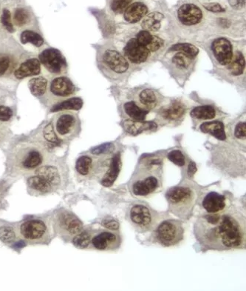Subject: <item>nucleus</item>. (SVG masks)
Wrapping results in <instances>:
<instances>
[{"mask_svg": "<svg viewBox=\"0 0 246 291\" xmlns=\"http://www.w3.org/2000/svg\"><path fill=\"white\" fill-rule=\"evenodd\" d=\"M196 227L199 240L212 248H237L245 243L243 227L230 214L207 215Z\"/></svg>", "mask_w": 246, "mask_h": 291, "instance_id": "f257e3e1", "label": "nucleus"}, {"mask_svg": "<svg viewBox=\"0 0 246 291\" xmlns=\"http://www.w3.org/2000/svg\"><path fill=\"white\" fill-rule=\"evenodd\" d=\"M170 210L178 216L185 217L191 213L194 203V194L187 187L170 188L166 194Z\"/></svg>", "mask_w": 246, "mask_h": 291, "instance_id": "f03ea898", "label": "nucleus"}, {"mask_svg": "<svg viewBox=\"0 0 246 291\" xmlns=\"http://www.w3.org/2000/svg\"><path fill=\"white\" fill-rule=\"evenodd\" d=\"M16 163L22 170H33L44 161V155L40 148L33 144H25L16 152Z\"/></svg>", "mask_w": 246, "mask_h": 291, "instance_id": "7ed1b4c3", "label": "nucleus"}, {"mask_svg": "<svg viewBox=\"0 0 246 291\" xmlns=\"http://www.w3.org/2000/svg\"><path fill=\"white\" fill-rule=\"evenodd\" d=\"M184 230L180 222L170 220L164 221L157 230V238L160 244L167 247L179 243L183 238Z\"/></svg>", "mask_w": 246, "mask_h": 291, "instance_id": "20e7f679", "label": "nucleus"}, {"mask_svg": "<svg viewBox=\"0 0 246 291\" xmlns=\"http://www.w3.org/2000/svg\"><path fill=\"white\" fill-rule=\"evenodd\" d=\"M38 60L53 75H62L67 70V61L56 48H47L38 55Z\"/></svg>", "mask_w": 246, "mask_h": 291, "instance_id": "39448f33", "label": "nucleus"}, {"mask_svg": "<svg viewBox=\"0 0 246 291\" xmlns=\"http://www.w3.org/2000/svg\"><path fill=\"white\" fill-rule=\"evenodd\" d=\"M78 120L76 115L70 112H62L56 116L54 127L58 137L61 139L72 137L78 130Z\"/></svg>", "mask_w": 246, "mask_h": 291, "instance_id": "423d86ee", "label": "nucleus"}, {"mask_svg": "<svg viewBox=\"0 0 246 291\" xmlns=\"http://www.w3.org/2000/svg\"><path fill=\"white\" fill-rule=\"evenodd\" d=\"M212 51L220 65H228L232 59V45L226 38H218L212 43Z\"/></svg>", "mask_w": 246, "mask_h": 291, "instance_id": "0eeeda50", "label": "nucleus"}, {"mask_svg": "<svg viewBox=\"0 0 246 291\" xmlns=\"http://www.w3.org/2000/svg\"><path fill=\"white\" fill-rule=\"evenodd\" d=\"M125 56L135 64L143 63L149 57L150 51L138 43L136 39H131L124 48Z\"/></svg>", "mask_w": 246, "mask_h": 291, "instance_id": "6e6552de", "label": "nucleus"}, {"mask_svg": "<svg viewBox=\"0 0 246 291\" xmlns=\"http://www.w3.org/2000/svg\"><path fill=\"white\" fill-rule=\"evenodd\" d=\"M47 232L46 225L41 220H30L20 227L22 236L27 240L41 239Z\"/></svg>", "mask_w": 246, "mask_h": 291, "instance_id": "1a4fd4ad", "label": "nucleus"}, {"mask_svg": "<svg viewBox=\"0 0 246 291\" xmlns=\"http://www.w3.org/2000/svg\"><path fill=\"white\" fill-rule=\"evenodd\" d=\"M50 92L58 97H67L74 94L75 87L67 77H55L50 84Z\"/></svg>", "mask_w": 246, "mask_h": 291, "instance_id": "9d476101", "label": "nucleus"}, {"mask_svg": "<svg viewBox=\"0 0 246 291\" xmlns=\"http://www.w3.org/2000/svg\"><path fill=\"white\" fill-rule=\"evenodd\" d=\"M178 17L183 25H197L202 20V12L195 5L185 4L178 9Z\"/></svg>", "mask_w": 246, "mask_h": 291, "instance_id": "9b49d317", "label": "nucleus"}, {"mask_svg": "<svg viewBox=\"0 0 246 291\" xmlns=\"http://www.w3.org/2000/svg\"><path fill=\"white\" fill-rule=\"evenodd\" d=\"M103 61L112 71L117 74H123L129 68L128 60L118 51L107 50L103 55Z\"/></svg>", "mask_w": 246, "mask_h": 291, "instance_id": "f8f14e48", "label": "nucleus"}, {"mask_svg": "<svg viewBox=\"0 0 246 291\" xmlns=\"http://www.w3.org/2000/svg\"><path fill=\"white\" fill-rule=\"evenodd\" d=\"M41 73V63L36 58L27 59L19 65L14 72L17 80H22L27 77L37 76Z\"/></svg>", "mask_w": 246, "mask_h": 291, "instance_id": "ddd939ff", "label": "nucleus"}, {"mask_svg": "<svg viewBox=\"0 0 246 291\" xmlns=\"http://www.w3.org/2000/svg\"><path fill=\"white\" fill-rule=\"evenodd\" d=\"M130 216L133 224L140 228H147L152 224V213L144 205H137L133 207L130 210Z\"/></svg>", "mask_w": 246, "mask_h": 291, "instance_id": "4468645a", "label": "nucleus"}, {"mask_svg": "<svg viewBox=\"0 0 246 291\" xmlns=\"http://www.w3.org/2000/svg\"><path fill=\"white\" fill-rule=\"evenodd\" d=\"M159 186L158 179L154 176H149L143 180H138L133 184V194L138 197H146L152 194Z\"/></svg>", "mask_w": 246, "mask_h": 291, "instance_id": "2eb2a0df", "label": "nucleus"}, {"mask_svg": "<svg viewBox=\"0 0 246 291\" xmlns=\"http://www.w3.org/2000/svg\"><path fill=\"white\" fill-rule=\"evenodd\" d=\"M58 221L61 229L67 232V234L73 236L79 234L81 231V222L71 213H62L59 215Z\"/></svg>", "mask_w": 246, "mask_h": 291, "instance_id": "dca6fc26", "label": "nucleus"}, {"mask_svg": "<svg viewBox=\"0 0 246 291\" xmlns=\"http://www.w3.org/2000/svg\"><path fill=\"white\" fill-rule=\"evenodd\" d=\"M226 197L216 192L207 194L202 201V206L210 213H217L226 207Z\"/></svg>", "mask_w": 246, "mask_h": 291, "instance_id": "f3484780", "label": "nucleus"}, {"mask_svg": "<svg viewBox=\"0 0 246 291\" xmlns=\"http://www.w3.org/2000/svg\"><path fill=\"white\" fill-rule=\"evenodd\" d=\"M136 40L140 44L147 48L150 52H155L163 46V40L153 36L147 30H141L137 35Z\"/></svg>", "mask_w": 246, "mask_h": 291, "instance_id": "a211bd4d", "label": "nucleus"}, {"mask_svg": "<svg viewBox=\"0 0 246 291\" xmlns=\"http://www.w3.org/2000/svg\"><path fill=\"white\" fill-rule=\"evenodd\" d=\"M124 128L127 133L133 135V136H136L142 132L156 129L157 125L153 122L128 120L124 122Z\"/></svg>", "mask_w": 246, "mask_h": 291, "instance_id": "6ab92c4d", "label": "nucleus"}, {"mask_svg": "<svg viewBox=\"0 0 246 291\" xmlns=\"http://www.w3.org/2000/svg\"><path fill=\"white\" fill-rule=\"evenodd\" d=\"M120 168H121V160H120V154L118 153L112 157L108 171L104 175L101 181V185L104 187L112 186L118 178Z\"/></svg>", "mask_w": 246, "mask_h": 291, "instance_id": "aec40b11", "label": "nucleus"}, {"mask_svg": "<svg viewBox=\"0 0 246 291\" xmlns=\"http://www.w3.org/2000/svg\"><path fill=\"white\" fill-rule=\"evenodd\" d=\"M148 12L147 7L142 3H135L125 10V19L130 23H136L144 18Z\"/></svg>", "mask_w": 246, "mask_h": 291, "instance_id": "412c9836", "label": "nucleus"}, {"mask_svg": "<svg viewBox=\"0 0 246 291\" xmlns=\"http://www.w3.org/2000/svg\"><path fill=\"white\" fill-rule=\"evenodd\" d=\"M92 242L97 250H107L118 242V236L113 233L103 232L95 236Z\"/></svg>", "mask_w": 246, "mask_h": 291, "instance_id": "4be33fe9", "label": "nucleus"}, {"mask_svg": "<svg viewBox=\"0 0 246 291\" xmlns=\"http://www.w3.org/2000/svg\"><path fill=\"white\" fill-rule=\"evenodd\" d=\"M200 130L203 133H210L219 140L223 141L226 139L224 125L222 122H204L200 125Z\"/></svg>", "mask_w": 246, "mask_h": 291, "instance_id": "5701e85b", "label": "nucleus"}, {"mask_svg": "<svg viewBox=\"0 0 246 291\" xmlns=\"http://www.w3.org/2000/svg\"><path fill=\"white\" fill-rule=\"evenodd\" d=\"M186 112V106L184 104L178 101H175L173 104L162 111L161 115L166 120H178L182 118Z\"/></svg>", "mask_w": 246, "mask_h": 291, "instance_id": "b1692460", "label": "nucleus"}, {"mask_svg": "<svg viewBox=\"0 0 246 291\" xmlns=\"http://www.w3.org/2000/svg\"><path fill=\"white\" fill-rule=\"evenodd\" d=\"M83 106V100L79 97L70 98L54 104L51 109V112H62L66 111H78Z\"/></svg>", "mask_w": 246, "mask_h": 291, "instance_id": "393cba45", "label": "nucleus"}, {"mask_svg": "<svg viewBox=\"0 0 246 291\" xmlns=\"http://www.w3.org/2000/svg\"><path fill=\"white\" fill-rule=\"evenodd\" d=\"M36 175L44 178L54 188L60 184V175L55 167L48 165L41 167L36 170Z\"/></svg>", "mask_w": 246, "mask_h": 291, "instance_id": "a878e982", "label": "nucleus"}, {"mask_svg": "<svg viewBox=\"0 0 246 291\" xmlns=\"http://www.w3.org/2000/svg\"><path fill=\"white\" fill-rule=\"evenodd\" d=\"M141 23V26L145 30L157 31L161 26V21L164 18L163 14L159 12H152L145 16Z\"/></svg>", "mask_w": 246, "mask_h": 291, "instance_id": "bb28decb", "label": "nucleus"}, {"mask_svg": "<svg viewBox=\"0 0 246 291\" xmlns=\"http://www.w3.org/2000/svg\"><path fill=\"white\" fill-rule=\"evenodd\" d=\"M29 89L33 96L40 97L46 94L48 89V80L45 77H38L28 82Z\"/></svg>", "mask_w": 246, "mask_h": 291, "instance_id": "cd10ccee", "label": "nucleus"}, {"mask_svg": "<svg viewBox=\"0 0 246 291\" xmlns=\"http://www.w3.org/2000/svg\"><path fill=\"white\" fill-rule=\"evenodd\" d=\"M27 185L32 189L41 193H49L54 190V187L48 181L38 175L29 178L27 179Z\"/></svg>", "mask_w": 246, "mask_h": 291, "instance_id": "c85d7f7f", "label": "nucleus"}, {"mask_svg": "<svg viewBox=\"0 0 246 291\" xmlns=\"http://www.w3.org/2000/svg\"><path fill=\"white\" fill-rule=\"evenodd\" d=\"M20 41L22 44H30L35 47L40 48L44 44V39L36 32L31 30H25L22 32L20 35Z\"/></svg>", "mask_w": 246, "mask_h": 291, "instance_id": "c756f323", "label": "nucleus"}, {"mask_svg": "<svg viewBox=\"0 0 246 291\" xmlns=\"http://www.w3.org/2000/svg\"><path fill=\"white\" fill-rule=\"evenodd\" d=\"M245 58L242 53L237 51L235 55L233 56L232 59L228 64V70L231 71V75H241L243 73L245 68Z\"/></svg>", "mask_w": 246, "mask_h": 291, "instance_id": "7c9ffc66", "label": "nucleus"}, {"mask_svg": "<svg viewBox=\"0 0 246 291\" xmlns=\"http://www.w3.org/2000/svg\"><path fill=\"white\" fill-rule=\"evenodd\" d=\"M125 112L131 117L132 120H144L146 115L149 114V110H144L138 107L134 102H127L124 106Z\"/></svg>", "mask_w": 246, "mask_h": 291, "instance_id": "2f4dec72", "label": "nucleus"}, {"mask_svg": "<svg viewBox=\"0 0 246 291\" xmlns=\"http://www.w3.org/2000/svg\"><path fill=\"white\" fill-rule=\"evenodd\" d=\"M215 108L210 105L199 106L191 112V117L197 120H212L215 118Z\"/></svg>", "mask_w": 246, "mask_h": 291, "instance_id": "473e14b6", "label": "nucleus"}, {"mask_svg": "<svg viewBox=\"0 0 246 291\" xmlns=\"http://www.w3.org/2000/svg\"><path fill=\"white\" fill-rule=\"evenodd\" d=\"M13 21L17 27L22 28L30 23L31 21V15L28 10L19 8L14 11Z\"/></svg>", "mask_w": 246, "mask_h": 291, "instance_id": "72a5a7b5", "label": "nucleus"}, {"mask_svg": "<svg viewBox=\"0 0 246 291\" xmlns=\"http://www.w3.org/2000/svg\"><path fill=\"white\" fill-rule=\"evenodd\" d=\"M139 99L141 103L148 109L154 108L157 104V96L152 90L145 89L141 91Z\"/></svg>", "mask_w": 246, "mask_h": 291, "instance_id": "f704fd0d", "label": "nucleus"}, {"mask_svg": "<svg viewBox=\"0 0 246 291\" xmlns=\"http://www.w3.org/2000/svg\"><path fill=\"white\" fill-rule=\"evenodd\" d=\"M175 51L183 53L192 59L197 57L199 53L198 48L189 43H180V44L175 45L170 48V51Z\"/></svg>", "mask_w": 246, "mask_h": 291, "instance_id": "c9c22d12", "label": "nucleus"}, {"mask_svg": "<svg viewBox=\"0 0 246 291\" xmlns=\"http://www.w3.org/2000/svg\"><path fill=\"white\" fill-rule=\"evenodd\" d=\"M92 163H93V160L91 157L88 156H83L77 160L75 168L78 173L85 176L91 171Z\"/></svg>", "mask_w": 246, "mask_h": 291, "instance_id": "e433bc0d", "label": "nucleus"}, {"mask_svg": "<svg viewBox=\"0 0 246 291\" xmlns=\"http://www.w3.org/2000/svg\"><path fill=\"white\" fill-rule=\"evenodd\" d=\"M91 236L89 233L85 231V232H80L79 234H76V236L73 238V244L78 248H86L91 242Z\"/></svg>", "mask_w": 246, "mask_h": 291, "instance_id": "4c0bfd02", "label": "nucleus"}, {"mask_svg": "<svg viewBox=\"0 0 246 291\" xmlns=\"http://www.w3.org/2000/svg\"><path fill=\"white\" fill-rule=\"evenodd\" d=\"M43 135H44L45 139L49 142L54 144H60V139L58 137L57 134L55 131L54 124L52 122L46 125V128H44V131H43Z\"/></svg>", "mask_w": 246, "mask_h": 291, "instance_id": "58836bf2", "label": "nucleus"}, {"mask_svg": "<svg viewBox=\"0 0 246 291\" xmlns=\"http://www.w3.org/2000/svg\"><path fill=\"white\" fill-rule=\"evenodd\" d=\"M16 239L14 230L9 226H3L0 228V240L5 243H11Z\"/></svg>", "mask_w": 246, "mask_h": 291, "instance_id": "ea45409f", "label": "nucleus"}, {"mask_svg": "<svg viewBox=\"0 0 246 291\" xmlns=\"http://www.w3.org/2000/svg\"><path fill=\"white\" fill-rule=\"evenodd\" d=\"M0 20H1L2 24H3L4 28H6L8 31H9L10 33H14V32L15 31L14 23H13L12 22V17H11V14L9 10H3Z\"/></svg>", "mask_w": 246, "mask_h": 291, "instance_id": "a19ab883", "label": "nucleus"}, {"mask_svg": "<svg viewBox=\"0 0 246 291\" xmlns=\"http://www.w3.org/2000/svg\"><path fill=\"white\" fill-rule=\"evenodd\" d=\"M191 59H192L183 53L178 52V54L174 56L173 62L177 67H181V68H187L190 65Z\"/></svg>", "mask_w": 246, "mask_h": 291, "instance_id": "79ce46f5", "label": "nucleus"}, {"mask_svg": "<svg viewBox=\"0 0 246 291\" xmlns=\"http://www.w3.org/2000/svg\"><path fill=\"white\" fill-rule=\"evenodd\" d=\"M13 65L12 58L6 54L0 55V77L6 75Z\"/></svg>", "mask_w": 246, "mask_h": 291, "instance_id": "37998d69", "label": "nucleus"}, {"mask_svg": "<svg viewBox=\"0 0 246 291\" xmlns=\"http://www.w3.org/2000/svg\"><path fill=\"white\" fill-rule=\"evenodd\" d=\"M167 157L172 162L179 167H183L186 163L184 155L181 151L178 150L173 151L169 153Z\"/></svg>", "mask_w": 246, "mask_h": 291, "instance_id": "c03bdc74", "label": "nucleus"}, {"mask_svg": "<svg viewBox=\"0 0 246 291\" xmlns=\"http://www.w3.org/2000/svg\"><path fill=\"white\" fill-rule=\"evenodd\" d=\"M131 2L132 0H112L111 9L116 14H121L128 9Z\"/></svg>", "mask_w": 246, "mask_h": 291, "instance_id": "a18cd8bd", "label": "nucleus"}, {"mask_svg": "<svg viewBox=\"0 0 246 291\" xmlns=\"http://www.w3.org/2000/svg\"><path fill=\"white\" fill-rule=\"evenodd\" d=\"M112 149H114V146L112 143H105V144L93 148L91 150V154L93 155H101V154L110 152Z\"/></svg>", "mask_w": 246, "mask_h": 291, "instance_id": "49530a36", "label": "nucleus"}, {"mask_svg": "<svg viewBox=\"0 0 246 291\" xmlns=\"http://www.w3.org/2000/svg\"><path fill=\"white\" fill-rule=\"evenodd\" d=\"M14 115L12 108L7 105L0 104V121L8 122L11 120Z\"/></svg>", "mask_w": 246, "mask_h": 291, "instance_id": "de8ad7c7", "label": "nucleus"}, {"mask_svg": "<svg viewBox=\"0 0 246 291\" xmlns=\"http://www.w3.org/2000/svg\"><path fill=\"white\" fill-rule=\"evenodd\" d=\"M236 137L238 139H245L246 136V124L245 122H239L235 128Z\"/></svg>", "mask_w": 246, "mask_h": 291, "instance_id": "09e8293b", "label": "nucleus"}, {"mask_svg": "<svg viewBox=\"0 0 246 291\" xmlns=\"http://www.w3.org/2000/svg\"><path fill=\"white\" fill-rule=\"evenodd\" d=\"M102 225L103 226L108 228L109 230H112V231H117V230H118L119 227H120L118 222L113 220V219L103 220Z\"/></svg>", "mask_w": 246, "mask_h": 291, "instance_id": "8fccbe9b", "label": "nucleus"}, {"mask_svg": "<svg viewBox=\"0 0 246 291\" xmlns=\"http://www.w3.org/2000/svg\"><path fill=\"white\" fill-rule=\"evenodd\" d=\"M204 8L208 11H212V12L218 13L224 12L225 9L218 3H210L208 5H204Z\"/></svg>", "mask_w": 246, "mask_h": 291, "instance_id": "3c124183", "label": "nucleus"}, {"mask_svg": "<svg viewBox=\"0 0 246 291\" xmlns=\"http://www.w3.org/2000/svg\"><path fill=\"white\" fill-rule=\"evenodd\" d=\"M230 6L235 9H241L245 6V0H228Z\"/></svg>", "mask_w": 246, "mask_h": 291, "instance_id": "603ef678", "label": "nucleus"}, {"mask_svg": "<svg viewBox=\"0 0 246 291\" xmlns=\"http://www.w3.org/2000/svg\"><path fill=\"white\" fill-rule=\"evenodd\" d=\"M197 170V165L194 162H191L189 165V168H188V175H189V177H193Z\"/></svg>", "mask_w": 246, "mask_h": 291, "instance_id": "864d4df0", "label": "nucleus"}, {"mask_svg": "<svg viewBox=\"0 0 246 291\" xmlns=\"http://www.w3.org/2000/svg\"><path fill=\"white\" fill-rule=\"evenodd\" d=\"M24 246H25V242L21 241V242H17V243L14 244V247H15V248L19 249L22 248V247H23Z\"/></svg>", "mask_w": 246, "mask_h": 291, "instance_id": "5fc2aeb1", "label": "nucleus"}]
</instances>
